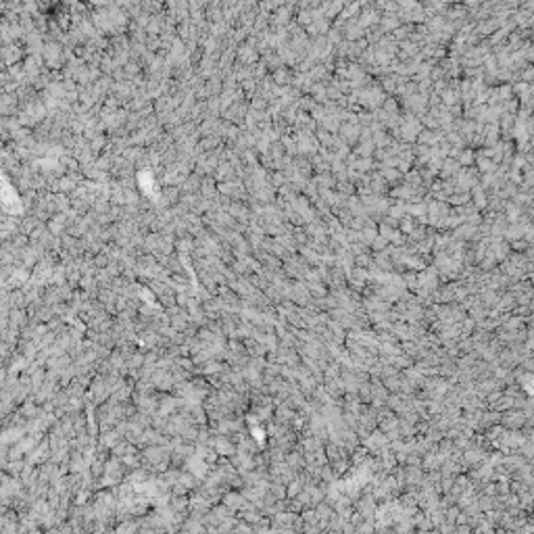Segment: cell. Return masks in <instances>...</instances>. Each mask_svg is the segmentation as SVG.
<instances>
[{
  "label": "cell",
  "mask_w": 534,
  "mask_h": 534,
  "mask_svg": "<svg viewBox=\"0 0 534 534\" xmlns=\"http://www.w3.org/2000/svg\"><path fill=\"white\" fill-rule=\"evenodd\" d=\"M518 534H534V522H530V518H528V522L518 530Z\"/></svg>",
  "instance_id": "obj_1"
},
{
  "label": "cell",
  "mask_w": 534,
  "mask_h": 534,
  "mask_svg": "<svg viewBox=\"0 0 534 534\" xmlns=\"http://www.w3.org/2000/svg\"><path fill=\"white\" fill-rule=\"evenodd\" d=\"M455 534H472V528H467V526H459Z\"/></svg>",
  "instance_id": "obj_2"
}]
</instances>
